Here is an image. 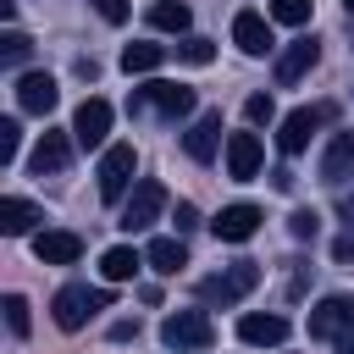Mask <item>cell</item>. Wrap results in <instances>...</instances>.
Instances as JSON below:
<instances>
[{
	"instance_id": "obj_1",
	"label": "cell",
	"mask_w": 354,
	"mask_h": 354,
	"mask_svg": "<svg viewBox=\"0 0 354 354\" xmlns=\"http://www.w3.org/2000/svg\"><path fill=\"white\" fill-rule=\"evenodd\" d=\"M310 337L326 343L332 354H354V299H343V293L321 299L310 310Z\"/></svg>"
},
{
	"instance_id": "obj_2",
	"label": "cell",
	"mask_w": 354,
	"mask_h": 354,
	"mask_svg": "<svg viewBox=\"0 0 354 354\" xmlns=\"http://www.w3.org/2000/svg\"><path fill=\"white\" fill-rule=\"evenodd\" d=\"M160 343L177 348V354H205V348L216 343V326H210L205 310H171V315L160 321Z\"/></svg>"
},
{
	"instance_id": "obj_3",
	"label": "cell",
	"mask_w": 354,
	"mask_h": 354,
	"mask_svg": "<svg viewBox=\"0 0 354 354\" xmlns=\"http://www.w3.org/2000/svg\"><path fill=\"white\" fill-rule=\"evenodd\" d=\"M111 304V288H83V282H66L55 299H50V315H55V326L61 332H77L94 310H105Z\"/></svg>"
},
{
	"instance_id": "obj_4",
	"label": "cell",
	"mask_w": 354,
	"mask_h": 354,
	"mask_svg": "<svg viewBox=\"0 0 354 354\" xmlns=\"http://www.w3.org/2000/svg\"><path fill=\"white\" fill-rule=\"evenodd\" d=\"M254 288H260V266L254 260H238V266H227V271H216V277L199 282V304H238Z\"/></svg>"
},
{
	"instance_id": "obj_5",
	"label": "cell",
	"mask_w": 354,
	"mask_h": 354,
	"mask_svg": "<svg viewBox=\"0 0 354 354\" xmlns=\"http://www.w3.org/2000/svg\"><path fill=\"white\" fill-rule=\"evenodd\" d=\"M133 166H138V155H133V144H111L105 155H100V199L105 205H116L127 188H133Z\"/></svg>"
},
{
	"instance_id": "obj_6",
	"label": "cell",
	"mask_w": 354,
	"mask_h": 354,
	"mask_svg": "<svg viewBox=\"0 0 354 354\" xmlns=\"http://www.w3.org/2000/svg\"><path fill=\"white\" fill-rule=\"evenodd\" d=\"M332 116V105H299V111H288L282 116V133H277V149L282 155H304L310 149V138H315V127Z\"/></svg>"
},
{
	"instance_id": "obj_7",
	"label": "cell",
	"mask_w": 354,
	"mask_h": 354,
	"mask_svg": "<svg viewBox=\"0 0 354 354\" xmlns=\"http://www.w3.org/2000/svg\"><path fill=\"white\" fill-rule=\"evenodd\" d=\"M133 111H160V116H188L194 111V88H183V83H149V88H138L133 94Z\"/></svg>"
},
{
	"instance_id": "obj_8",
	"label": "cell",
	"mask_w": 354,
	"mask_h": 354,
	"mask_svg": "<svg viewBox=\"0 0 354 354\" xmlns=\"http://www.w3.org/2000/svg\"><path fill=\"white\" fill-rule=\"evenodd\" d=\"M160 210H166V188L144 177V183H133V194H127V205H122V227H127V232H144Z\"/></svg>"
},
{
	"instance_id": "obj_9",
	"label": "cell",
	"mask_w": 354,
	"mask_h": 354,
	"mask_svg": "<svg viewBox=\"0 0 354 354\" xmlns=\"http://www.w3.org/2000/svg\"><path fill=\"white\" fill-rule=\"evenodd\" d=\"M55 100H61V88H55L50 72H22V77H17V111H28V116H50Z\"/></svg>"
},
{
	"instance_id": "obj_10",
	"label": "cell",
	"mask_w": 354,
	"mask_h": 354,
	"mask_svg": "<svg viewBox=\"0 0 354 354\" xmlns=\"http://www.w3.org/2000/svg\"><path fill=\"white\" fill-rule=\"evenodd\" d=\"M105 133H111V105H105V100H83V105L72 111V138H77L83 149H100Z\"/></svg>"
},
{
	"instance_id": "obj_11",
	"label": "cell",
	"mask_w": 354,
	"mask_h": 354,
	"mask_svg": "<svg viewBox=\"0 0 354 354\" xmlns=\"http://www.w3.org/2000/svg\"><path fill=\"white\" fill-rule=\"evenodd\" d=\"M260 221H266L260 205H227V210L210 221V232H216L221 243H249V238L260 232Z\"/></svg>"
},
{
	"instance_id": "obj_12",
	"label": "cell",
	"mask_w": 354,
	"mask_h": 354,
	"mask_svg": "<svg viewBox=\"0 0 354 354\" xmlns=\"http://www.w3.org/2000/svg\"><path fill=\"white\" fill-rule=\"evenodd\" d=\"M260 138L254 133H232L227 138V177L232 183H249V177H260Z\"/></svg>"
},
{
	"instance_id": "obj_13",
	"label": "cell",
	"mask_w": 354,
	"mask_h": 354,
	"mask_svg": "<svg viewBox=\"0 0 354 354\" xmlns=\"http://www.w3.org/2000/svg\"><path fill=\"white\" fill-rule=\"evenodd\" d=\"M216 144H221V111H205L188 133H183V149H188V160H216Z\"/></svg>"
},
{
	"instance_id": "obj_14",
	"label": "cell",
	"mask_w": 354,
	"mask_h": 354,
	"mask_svg": "<svg viewBox=\"0 0 354 354\" xmlns=\"http://www.w3.org/2000/svg\"><path fill=\"white\" fill-rule=\"evenodd\" d=\"M33 254H39V266H77V254H83V238L77 232H39L33 238Z\"/></svg>"
},
{
	"instance_id": "obj_15",
	"label": "cell",
	"mask_w": 354,
	"mask_h": 354,
	"mask_svg": "<svg viewBox=\"0 0 354 354\" xmlns=\"http://www.w3.org/2000/svg\"><path fill=\"white\" fill-rule=\"evenodd\" d=\"M232 44H238L243 55H266V50H271V22H266L260 11H238V17H232Z\"/></svg>"
},
{
	"instance_id": "obj_16",
	"label": "cell",
	"mask_w": 354,
	"mask_h": 354,
	"mask_svg": "<svg viewBox=\"0 0 354 354\" xmlns=\"http://www.w3.org/2000/svg\"><path fill=\"white\" fill-rule=\"evenodd\" d=\"M315 55H321V44H315V39H293V44L277 55V83H282V88H293V83L315 66Z\"/></svg>"
},
{
	"instance_id": "obj_17",
	"label": "cell",
	"mask_w": 354,
	"mask_h": 354,
	"mask_svg": "<svg viewBox=\"0 0 354 354\" xmlns=\"http://www.w3.org/2000/svg\"><path fill=\"white\" fill-rule=\"evenodd\" d=\"M66 160H72V138L66 133H44L39 144H33V155H28V166H33V177H55V171H66Z\"/></svg>"
},
{
	"instance_id": "obj_18",
	"label": "cell",
	"mask_w": 354,
	"mask_h": 354,
	"mask_svg": "<svg viewBox=\"0 0 354 354\" xmlns=\"http://www.w3.org/2000/svg\"><path fill=\"white\" fill-rule=\"evenodd\" d=\"M343 177H354V127L332 133V144L321 155V183H343Z\"/></svg>"
},
{
	"instance_id": "obj_19",
	"label": "cell",
	"mask_w": 354,
	"mask_h": 354,
	"mask_svg": "<svg viewBox=\"0 0 354 354\" xmlns=\"http://www.w3.org/2000/svg\"><path fill=\"white\" fill-rule=\"evenodd\" d=\"M238 337L254 343V348H277L288 337V321L282 315H238Z\"/></svg>"
},
{
	"instance_id": "obj_20",
	"label": "cell",
	"mask_w": 354,
	"mask_h": 354,
	"mask_svg": "<svg viewBox=\"0 0 354 354\" xmlns=\"http://www.w3.org/2000/svg\"><path fill=\"white\" fill-rule=\"evenodd\" d=\"M39 221H44V210H39V205H28V199H17V194H11V199H0V232H6V238L33 232Z\"/></svg>"
},
{
	"instance_id": "obj_21",
	"label": "cell",
	"mask_w": 354,
	"mask_h": 354,
	"mask_svg": "<svg viewBox=\"0 0 354 354\" xmlns=\"http://www.w3.org/2000/svg\"><path fill=\"white\" fill-rule=\"evenodd\" d=\"M144 260L160 271V277H177L183 266H188V249L177 243V238H149V249H144Z\"/></svg>"
},
{
	"instance_id": "obj_22",
	"label": "cell",
	"mask_w": 354,
	"mask_h": 354,
	"mask_svg": "<svg viewBox=\"0 0 354 354\" xmlns=\"http://www.w3.org/2000/svg\"><path fill=\"white\" fill-rule=\"evenodd\" d=\"M144 266V254L138 249H127V243H116V249H105L100 254V277L105 282H133V271Z\"/></svg>"
},
{
	"instance_id": "obj_23",
	"label": "cell",
	"mask_w": 354,
	"mask_h": 354,
	"mask_svg": "<svg viewBox=\"0 0 354 354\" xmlns=\"http://www.w3.org/2000/svg\"><path fill=\"white\" fill-rule=\"evenodd\" d=\"M188 6L183 0H155L149 6V28H160V33H188Z\"/></svg>"
},
{
	"instance_id": "obj_24",
	"label": "cell",
	"mask_w": 354,
	"mask_h": 354,
	"mask_svg": "<svg viewBox=\"0 0 354 354\" xmlns=\"http://www.w3.org/2000/svg\"><path fill=\"white\" fill-rule=\"evenodd\" d=\"M160 61H166L160 44H127V50H122V72H127V77H144V72H155Z\"/></svg>"
},
{
	"instance_id": "obj_25",
	"label": "cell",
	"mask_w": 354,
	"mask_h": 354,
	"mask_svg": "<svg viewBox=\"0 0 354 354\" xmlns=\"http://www.w3.org/2000/svg\"><path fill=\"white\" fill-rule=\"evenodd\" d=\"M28 55H33V39H28L22 28H6V33H0V61H6V66H22Z\"/></svg>"
},
{
	"instance_id": "obj_26",
	"label": "cell",
	"mask_w": 354,
	"mask_h": 354,
	"mask_svg": "<svg viewBox=\"0 0 354 354\" xmlns=\"http://www.w3.org/2000/svg\"><path fill=\"white\" fill-rule=\"evenodd\" d=\"M0 310H6V326H11L17 337H28V332H33V315H28V299H22V293H6V299H0Z\"/></svg>"
},
{
	"instance_id": "obj_27",
	"label": "cell",
	"mask_w": 354,
	"mask_h": 354,
	"mask_svg": "<svg viewBox=\"0 0 354 354\" xmlns=\"http://www.w3.org/2000/svg\"><path fill=\"white\" fill-rule=\"evenodd\" d=\"M310 6H315V0H271V22L304 28V22H310Z\"/></svg>"
},
{
	"instance_id": "obj_28",
	"label": "cell",
	"mask_w": 354,
	"mask_h": 354,
	"mask_svg": "<svg viewBox=\"0 0 354 354\" xmlns=\"http://www.w3.org/2000/svg\"><path fill=\"white\" fill-rule=\"evenodd\" d=\"M177 55H183L188 66H210V55H216V44H210V39H199V33H188V39L177 44Z\"/></svg>"
},
{
	"instance_id": "obj_29",
	"label": "cell",
	"mask_w": 354,
	"mask_h": 354,
	"mask_svg": "<svg viewBox=\"0 0 354 354\" xmlns=\"http://www.w3.org/2000/svg\"><path fill=\"white\" fill-rule=\"evenodd\" d=\"M17 149H22V127H17V116H6L0 122V166H11Z\"/></svg>"
},
{
	"instance_id": "obj_30",
	"label": "cell",
	"mask_w": 354,
	"mask_h": 354,
	"mask_svg": "<svg viewBox=\"0 0 354 354\" xmlns=\"http://www.w3.org/2000/svg\"><path fill=\"white\" fill-rule=\"evenodd\" d=\"M243 116H249V127H260V122H271V116H277V105H271V94H249V100H243Z\"/></svg>"
},
{
	"instance_id": "obj_31",
	"label": "cell",
	"mask_w": 354,
	"mask_h": 354,
	"mask_svg": "<svg viewBox=\"0 0 354 354\" xmlns=\"http://www.w3.org/2000/svg\"><path fill=\"white\" fill-rule=\"evenodd\" d=\"M288 232H293V238H315V232H321V216H315V210H293V216H288Z\"/></svg>"
},
{
	"instance_id": "obj_32",
	"label": "cell",
	"mask_w": 354,
	"mask_h": 354,
	"mask_svg": "<svg viewBox=\"0 0 354 354\" xmlns=\"http://www.w3.org/2000/svg\"><path fill=\"white\" fill-rule=\"evenodd\" d=\"M332 260H337V266H354V227H348L343 238H332Z\"/></svg>"
},
{
	"instance_id": "obj_33",
	"label": "cell",
	"mask_w": 354,
	"mask_h": 354,
	"mask_svg": "<svg viewBox=\"0 0 354 354\" xmlns=\"http://www.w3.org/2000/svg\"><path fill=\"white\" fill-rule=\"evenodd\" d=\"M94 11H100L105 22H127V0H94Z\"/></svg>"
},
{
	"instance_id": "obj_34",
	"label": "cell",
	"mask_w": 354,
	"mask_h": 354,
	"mask_svg": "<svg viewBox=\"0 0 354 354\" xmlns=\"http://www.w3.org/2000/svg\"><path fill=\"white\" fill-rule=\"evenodd\" d=\"M199 227V210L194 205H177V232H194Z\"/></svg>"
},
{
	"instance_id": "obj_35",
	"label": "cell",
	"mask_w": 354,
	"mask_h": 354,
	"mask_svg": "<svg viewBox=\"0 0 354 354\" xmlns=\"http://www.w3.org/2000/svg\"><path fill=\"white\" fill-rule=\"evenodd\" d=\"M111 337H116V343H127V337H138V321H116V326H111Z\"/></svg>"
},
{
	"instance_id": "obj_36",
	"label": "cell",
	"mask_w": 354,
	"mask_h": 354,
	"mask_svg": "<svg viewBox=\"0 0 354 354\" xmlns=\"http://www.w3.org/2000/svg\"><path fill=\"white\" fill-rule=\"evenodd\" d=\"M343 216H348V227H354V188L343 194Z\"/></svg>"
},
{
	"instance_id": "obj_37",
	"label": "cell",
	"mask_w": 354,
	"mask_h": 354,
	"mask_svg": "<svg viewBox=\"0 0 354 354\" xmlns=\"http://www.w3.org/2000/svg\"><path fill=\"white\" fill-rule=\"evenodd\" d=\"M343 6H348V11H354V0H343Z\"/></svg>"
}]
</instances>
